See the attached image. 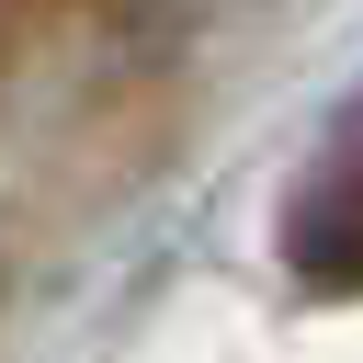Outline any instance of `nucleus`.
<instances>
[{
	"instance_id": "f257e3e1",
	"label": "nucleus",
	"mask_w": 363,
	"mask_h": 363,
	"mask_svg": "<svg viewBox=\"0 0 363 363\" xmlns=\"http://www.w3.org/2000/svg\"><path fill=\"white\" fill-rule=\"evenodd\" d=\"M284 272L306 295H363V102H340L306 147V170L284 182Z\"/></svg>"
}]
</instances>
